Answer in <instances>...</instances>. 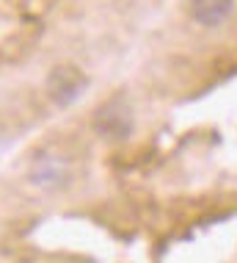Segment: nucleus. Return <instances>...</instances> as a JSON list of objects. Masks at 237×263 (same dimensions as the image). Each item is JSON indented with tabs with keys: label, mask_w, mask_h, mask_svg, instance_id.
<instances>
[{
	"label": "nucleus",
	"mask_w": 237,
	"mask_h": 263,
	"mask_svg": "<svg viewBox=\"0 0 237 263\" xmlns=\"http://www.w3.org/2000/svg\"><path fill=\"white\" fill-rule=\"evenodd\" d=\"M232 9H234V0H190L193 20L207 25V28L221 25L232 14Z\"/></svg>",
	"instance_id": "obj_3"
},
{
	"label": "nucleus",
	"mask_w": 237,
	"mask_h": 263,
	"mask_svg": "<svg viewBox=\"0 0 237 263\" xmlns=\"http://www.w3.org/2000/svg\"><path fill=\"white\" fill-rule=\"evenodd\" d=\"M97 130L102 133L105 139H113V141L130 136L133 119H130L127 105L121 100H113V103H107L105 108H99L97 111Z\"/></svg>",
	"instance_id": "obj_2"
},
{
	"label": "nucleus",
	"mask_w": 237,
	"mask_h": 263,
	"mask_svg": "<svg viewBox=\"0 0 237 263\" xmlns=\"http://www.w3.org/2000/svg\"><path fill=\"white\" fill-rule=\"evenodd\" d=\"M85 86H89L85 75L77 67H69V64L55 67L47 78V95L53 97L55 105H72L85 91Z\"/></svg>",
	"instance_id": "obj_1"
}]
</instances>
